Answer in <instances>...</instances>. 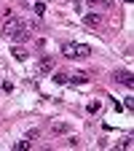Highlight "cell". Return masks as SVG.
Listing matches in <instances>:
<instances>
[{"instance_id": "1", "label": "cell", "mask_w": 134, "mask_h": 151, "mask_svg": "<svg viewBox=\"0 0 134 151\" xmlns=\"http://www.w3.org/2000/svg\"><path fill=\"white\" fill-rule=\"evenodd\" d=\"M0 32H3V38H8V41H13V43H27L30 41V30L19 22L16 16H11V14L3 22V30H0Z\"/></svg>"}, {"instance_id": "2", "label": "cell", "mask_w": 134, "mask_h": 151, "mask_svg": "<svg viewBox=\"0 0 134 151\" xmlns=\"http://www.w3.org/2000/svg\"><path fill=\"white\" fill-rule=\"evenodd\" d=\"M62 54L67 60H86V57H91V46H86V43H62Z\"/></svg>"}, {"instance_id": "3", "label": "cell", "mask_w": 134, "mask_h": 151, "mask_svg": "<svg viewBox=\"0 0 134 151\" xmlns=\"http://www.w3.org/2000/svg\"><path fill=\"white\" fill-rule=\"evenodd\" d=\"M89 8H110V0H78V11Z\"/></svg>"}, {"instance_id": "4", "label": "cell", "mask_w": 134, "mask_h": 151, "mask_svg": "<svg viewBox=\"0 0 134 151\" xmlns=\"http://www.w3.org/2000/svg\"><path fill=\"white\" fill-rule=\"evenodd\" d=\"M86 81H89V76L83 70H78V73H70V81L67 84H86Z\"/></svg>"}, {"instance_id": "5", "label": "cell", "mask_w": 134, "mask_h": 151, "mask_svg": "<svg viewBox=\"0 0 134 151\" xmlns=\"http://www.w3.org/2000/svg\"><path fill=\"white\" fill-rule=\"evenodd\" d=\"M118 84H126V86H134V78H131V73H116L113 76Z\"/></svg>"}, {"instance_id": "6", "label": "cell", "mask_w": 134, "mask_h": 151, "mask_svg": "<svg viewBox=\"0 0 134 151\" xmlns=\"http://www.w3.org/2000/svg\"><path fill=\"white\" fill-rule=\"evenodd\" d=\"M38 70H40V73H51L54 70V60H51V57H43L40 65H38Z\"/></svg>"}, {"instance_id": "7", "label": "cell", "mask_w": 134, "mask_h": 151, "mask_svg": "<svg viewBox=\"0 0 134 151\" xmlns=\"http://www.w3.org/2000/svg\"><path fill=\"white\" fill-rule=\"evenodd\" d=\"M86 24L89 27H99L102 24V16L99 14H86Z\"/></svg>"}, {"instance_id": "8", "label": "cell", "mask_w": 134, "mask_h": 151, "mask_svg": "<svg viewBox=\"0 0 134 151\" xmlns=\"http://www.w3.org/2000/svg\"><path fill=\"white\" fill-rule=\"evenodd\" d=\"M11 54H13V60H16V62H24V60H27V49H22V46H16Z\"/></svg>"}, {"instance_id": "9", "label": "cell", "mask_w": 134, "mask_h": 151, "mask_svg": "<svg viewBox=\"0 0 134 151\" xmlns=\"http://www.w3.org/2000/svg\"><path fill=\"white\" fill-rule=\"evenodd\" d=\"M54 132H56V135H65V132H70V124H65V122L54 124Z\"/></svg>"}, {"instance_id": "10", "label": "cell", "mask_w": 134, "mask_h": 151, "mask_svg": "<svg viewBox=\"0 0 134 151\" xmlns=\"http://www.w3.org/2000/svg\"><path fill=\"white\" fill-rule=\"evenodd\" d=\"M13 148H16V151H30V148H32V143H30V138H27V140H19Z\"/></svg>"}, {"instance_id": "11", "label": "cell", "mask_w": 134, "mask_h": 151, "mask_svg": "<svg viewBox=\"0 0 134 151\" xmlns=\"http://www.w3.org/2000/svg\"><path fill=\"white\" fill-rule=\"evenodd\" d=\"M99 108H102V103H99V100H91V103L86 105V111H89V113H97Z\"/></svg>"}, {"instance_id": "12", "label": "cell", "mask_w": 134, "mask_h": 151, "mask_svg": "<svg viewBox=\"0 0 134 151\" xmlns=\"http://www.w3.org/2000/svg\"><path fill=\"white\" fill-rule=\"evenodd\" d=\"M54 81H56V84H67V81H70V73H56Z\"/></svg>"}, {"instance_id": "13", "label": "cell", "mask_w": 134, "mask_h": 151, "mask_svg": "<svg viewBox=\"0 0 134 151\" xmlns=\"http://www.w3.org/2000/svg\"><path fill=\"white\" fill-rule=\"evenodd\" d=\"M32 11H35V16H43V14H46V3H40V0H38Z\"/></svg>"}, {"instance_id": "14", "label": "cell", "mask_w": 134, "mask_h": 151, "mask_svg": "<svg viewBox=\"0 0 134 151\" xmlns=\"http://www.w3.org/2000/svg\"><path fill=\"white\" fill-rule=\"evenodd\" d=\"M126 3H131V0H126Z\"/></svg>"}]
</instances>
